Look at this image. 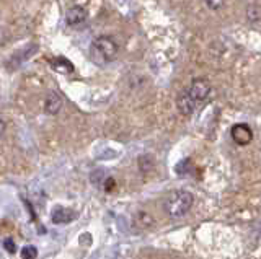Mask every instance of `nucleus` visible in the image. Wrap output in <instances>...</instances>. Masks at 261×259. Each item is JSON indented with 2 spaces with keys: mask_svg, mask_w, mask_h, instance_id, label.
I'll return each mask as SVG.
<instances>
[{
  "mask_svg": "<svg viewBox=\"0 0 261 259\" xmlns=\"http://www.w3.org/2000/svg\"><path fill=\"white\" fill-rule=\"evenodd\" d=\"M118 55V44L111 36H98L90 47V57L96 64L113 62Z\"/></svg>",
  "mask_w": 261,
  "mask_h": 259,
  "instance_id": "1",
  "label": "nucleus"
},
{
  "mask_svg": "<svg viewBox=\"0 0 261 259\" xmlns=\"http://www.w3.org/2000/svg\"><path fill=\"white\" fill-rule=\"evenodd\" d=\"M194 197L190 191H175L165 200V212L171 218L185 217L193 207Z\"/></svg>",
  "mask_w": 261,
  "mask_h": 259,
  "instance_id": "2",
  "label": "nucleus"
},
{
  "mask_svg": "<svg viewBox=\"0 0 261 259\" xmlns=\"http://www.w3.org/2000/svg\"><path fill=\"white\" fill-rule=\"evenodd\" d=\"M188 95L194 100L196 104L204 103L211 95V83L207 78H194L190 88H188Z\"/></svg>",
  "mask_w": 261,
  "mask_h": 259,
  "instance_id": "3",
  "label": "nucleus"
},
{
  "mask_svg": "<svg viewBox=\"0 0 261 259\" xmlns=\"http://www.w3.org/2000/svg\"><path fill=\"white\" fill-rule=\"evenodd\" d=\"M87 18H88V12L80 5H73L65 12V23L72 28H79L82 25H85Z\"/></svg>",
  "mask_w": 261,
  "mask_h": 259,
  "instance_id": "4",
  "label": "nucleus"
},
{
  "mask_svg": "<svg viewBox=\"0 0 261 259\" xmlns=\"http://www.w3.org/2000/svg\"><path fill=\"white\" fill-rule=\"evenodd\" d=\"M230 135H232L233 142L237 145H242V147L248 145L253 140V131H251V127L248 124H243V123L232 126Z\"/></svg>",
  "mask_w": 261,
  "mask_h": 259,
  "instance_id": "5",
  "label": "nucleus"
},
{
  "mask_svg": "<svg viewBox=\"0 0 261 259\" xmlns=\"http://www.w3.org/2000/svg\"><path fill=\"white\" fill-rule=\"evenodd\" d=\"M196 106H198V104L194 103V100L191 98L190 95H188L186 90L178 95V98H176V108H178V111L181 112L183 116H191L193 112L196 111Z\"/></svg>",
  "mask_w": 261,
  "mask_h": 259,
  "instance_id": "6",
  "label": "nucleus"
},
{
  "mask_svg": "<svg viewBox=\"0 0 261 259\" xmlns=\"http://www.w3.org/2000/svg\"><path fill=\"white\" fill-rule=\"evenodd\" d=\"M61 109H62V98H61V95L56 93V92H51L46 96V101H44L46 114L56 116V114H59Z\"/></svg>",
  "mask_w": 261,
  "mask_h": 259,
  "instance_id": "7",
  "label": "nucleus"
},
{
  "mask_svg": "<svg viewBox=\"0 0 261 259\" xmlns=\"http://www.w3.org/2000/svg\"><path fill=\"white\" fill-rule=\"evenodd\" d=\"M51 66H53V69L57 72V74H62V75H69V74H72L73 70H75L73 64L67 57H62V55L51 59Z\"/></svg>",
  "mask_w": 261,
  "mask_h": 259,
  "instance_id": "8",
  "label": "nucleus"
},
{
  "mask_svg": "<svg viewBox=\"0 0 261 259\" xmlns=\"http://www.w3.org/2000/svg\"><path fill=\"white\" fill-rule=\"evenodd\" d=\"M75 217V214L72 212L69 209H64V207H57L53 210V222L54 223H67L70 222L72 218Z\"/></svg>",
  "mask_w": 261,
  "mask_h": 259,
  "instance_id": "9",
  "label": "nucleus"
},
{
  "mask_svg": "<svg viewBox=\"0 0 261 259\" xmlns=\"http://www.w3.org/2000/svg\"><path fill=\"white\" fill-rule=\"evenodd\" d=\"M245 17L250 23H259L261 21V5L259 4H250L245 10Z\"/></svg>",
  "mask_w": 261,
  "mask_h": 259,
  "instance_id": "10",
  "label": "nucleus"
},
{
  "mask_svg": "<svg viewBox=\"0 0 261 259\" xmlns=\"http://www.w3.org/2000/svg\"><path fill=\"white\" fill-rule=\"evenodd\" d=\"M136 222L141 226H144V228H147V226H150L153 223V218L150 214H147V212H139L136 215Z\"/></svg>",
  "mask_w": 261,
  "mask_h": 259,
  "instance_id": "11",
  "label": "nucleus"
},
{
  "mask_svg": "<svg viewBox=\"0 0 261 259\" xmlns=\"http://www.w3.org/2000/svg\"><path fill=\"white\" fill-rule=\"evenodd\" d=\"M36 256H38V249L35 246H31V245L23 246V249H21V259H36Z\"/></svg>",
  "mask_w": 261,
  "mask_h": 259,
  "instance_id": "12",
  "label": "nucleus"
},
{
  "mask_svg": "<svg viewBox=\"0 0 261 259\" xmlns=\"http://www.w3.org/2000/svg\"><path fill=\"white\" fill-rule=\"evenodd\" d=\"M204 2H206L207 9H211V10H220L224 7L225 0H204Z\"/></svg>",
  "mask_w": 261,
  "mask_h": 259,
  "instance_id": "13",
  "label": "nucleus"
},
{
  "mask_svg": "<svg viewBox=\"0 0 261 259\" xmlns=\"http://www.w3.org/2000/svg\"><path fill=\"white\" fill-rule=\"evenodd\" d=\"M190 163L191 161L190 160H183V161H179V163L176 165V173H179V175H183V173H186L188 171V168H190Z\"/></svg>",
  "mask_w": 261,
  "mask_h": 259,
  "instance_id": "14",
  "label": "nucleus"
},
{
  "mask_svg": "<svg viewBox=\"0 0 261 259\" xmlns=\"http://www.w3.org/2000/svg\"><path fill=\"white\" fill-rule=\"evenodd\" d=\"M4 246H5V249L8 251V253H12V254L16 251V246H15V243L12 240H5L4 241Z\"/></svg>",
  "mask_w": 261,
  "mask_h": 259,
  "instance_id": "15",
  "label": "nucleus"
},
{
  "mask_svg": "<svg viewBox=\"0 0 261 259\" xmlns=\"http://www.w3.org/2000/svg\"><path fill=\"white\" fill-rule=\"evenodd\" d=\"M113 186H116V183H114V180H113V178H108V180H106V184H105L106 191H108V192H111Z\"/></svg>",
  "mask_w": 261,
  "mask_h": 259,
  "instance_id": "16",
  "label": "nucleus"
},
{
  "mask_svg": "<svg viewBox=\"0 0 261 259\" xmlns=\"http://www.w3.org/2000/svg\"><path fill=\"white\" fill-rule=\"evenodd\" d=\"M5 129H7V124H5V121L0 118V137L4 135V132H5Z\"/></svg>",
  "mask_w": 261,
  "mask_h": 259,
  "instance_id": "17",
  "label": "nucleus"
}]
</instances>
